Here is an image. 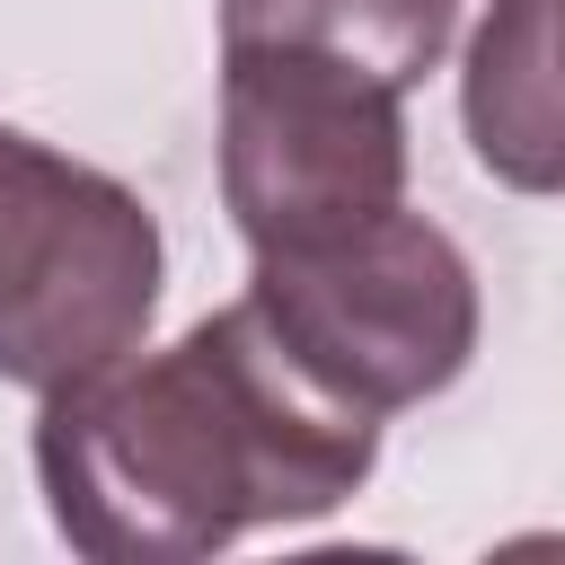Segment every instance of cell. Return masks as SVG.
Returning a JSON list of instances; mask_svg holds the SVG:
<instances>
[{"label": "cell", "mask_w": 565, "mask_h": 565, "mask_svg": "<svg viewBox=\"0 0 565 565\" xmlns=\"http://www.w3.org/2000/svg\"><path fill=\"white\" fill-rule=\"evenodd\" d=\"M380 468V415L335 397L238 291L177 344L71 380L35 415L53 530L97 565H185L247 530L344 512Z\"/></svg>", "instance_id": "6da1fadb"}, {"label": "cell", "mask_w": 565, "mask_h": 565, "mask_svg": "<svg viewBox=\"0 0 565 565\" xmlns=\"http://www.w3.org/2000/svg\"><path fill=\"white\" fill-rule=\"evenodd\" d=\"M159 274H168L159 221L124 177L0 124V380L9 388L53 397L141 353L159 318Z\"/></svg>", "instance_id": "7a4b0ae2"}, {"label": "cell", "mask_w": 565, "mask_h": 565, "mask_svg": "<svg viewBox=\"0 0 565 565\" xmlns=\"http://www.w3.org/2000/svg\"><path fill=\"white\" fill-rule=\"evenodd\" d=\"M247 300L335 397L371 415L441 397L468 371L486 318L459 238L406 203L309 247H256Z\"/></svg>", "instance_id": "3957f363"}, {"label": "cell", "mask_w": 565, "mask_h": 565, "mask_svg": "<svg viewBox=\"0 0 565 565\" xmlns=\"http://www.w3.org/2000/svg\"><path fill=\"white\" fill-rule=\"evenodd\" d=\"M221 203L247 256L397 212L406 88L282 44H221Z\"/></svg>", "instance_id": "277c9868"}, {"label": "cell", "mask_w": 565, "mask_h": 565, "mask_svg": "<svg viewBox=\"0 0 565 565\" xmlns=\"http://www.w3.org/2000/svg\"><path fill=\"white\" fill-rule=\"evenodd\" d=\"M459 124L494 185L565 194V0H486L459 71Z\"/></svg>", "instance_id": "5b68a950"}, {"label": "cell", "mask_w": 565, "mask_h": 565, "mask_svg": "<svg viewBox=\"0 0 565 565\" xmlns=\"http://www.w3.org/2000/svg\"><path fill=\"white\" fill-rule=\"evenodd\" d=\"M450 35H459V0H221V44L318 53L388 88L441 71Z\"/></svg>", "instance_id": "8992f818"}]
</instances>
